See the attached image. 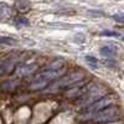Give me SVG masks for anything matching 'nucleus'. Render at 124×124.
Returning a JSON list of instances; mask_svg holds the SVG:
<instances>
[{"mask_svg":"<svg viewBox=\"0 0 124 124\" xmlns=\"http://www.w3.org/2000/svg\"><path fill=\"white\" fill-rule=\"evenodd\" d=\"M83 78V73L82 72H73L71 75H67L65 76L63 78H61L60 81H57L56 83H54L51 87H48L45 92L46 93H55V92H58L63 88H67V87H71V86H75L76 83Z\"/></svg>","mask_w":124,"mask_h":124,"instance_id":"f257e3e1","label":"nucleus"},{"mask_svg":"<svg viewBox=\"0 0 124 124\" xmlns=\"http://www.w3.org/2000/svg\"><path fill=\"white\" fill-rule=\"evenodd\" d=\"M120 118H122L120 109L116 106H112L98 112L93 117V120L97 123H108V122H118Z\"/></svg>","mask_w":124,"mask_h":124,"instance_id":"f03ea898","label":"nucleus"},{"mask_svg":"<svg viewBox=\"0 0 124 124\" xmlns=\"http://www.w3.org/2000/svg\"><path fill=\"white\" fill-rule=\"evenodd\" d=\"M107 93V89L103 88L98 85H92L91 88L87 91V93L85 94L83 99H82V107H89L91 104H93L94 102H97L98 99L103 98V96H104Z\"/></svg>","mask_w":124,"mask_h":124,"instance_id":"7ed1b4c3","label":"nucleus"},{"mask_svg":"<svg viewBox=\"0 0 124 124\" xmlns=\"http://www.w3.org/2000/svg\"><path fill=\"white\" fill-rule=\"evenodd\" d=\"M113 103V98L112 97H103L101 99H98L97 102H94L93 104H91L87 109V117L82 118V119H86V118H93L98 112H101L102 109H104L107 107H109L110 104Z\"/></svg>","mask_w":124,"mask_h":124,"instance_id":"20e7f679","label":"nucleus"},{"mask_svg":"<svg viewBox=\"0 0 124 124\" xmlns=\"http://www.w3.org/2000/svg\"><path fill=\"white\" fill-rule=\"evenodd\" d=\"M34 70H36V66L35 65H23V66L19 67L17 75L19 76H27L30 73H32Z\"/></svg>","mask_w":124,"mask_h":124,"instance_id":"39448f33","label":"nucleus"},{"mask_svg":"<svg viewBox=\"0 0 124 124\" xmlns=\"http://www.w3.org/2000/svg\"><path fill=\"white\" fill-rule=\"evenodd\" d=\"M99 52H101V55L103 56V57H114L116 56V50L114 48H113V47H110V46H104V47H102L101 48V51H99Z\"/></svg>","mask_w":124,"mask_h":124,"instance_id":"423d86ee","label":"nucleus"},{"mask_svg":"<svg viewBox=\"0 0 124 124\" xmlns=\"http://www.w3.org/2000/svg\"><path fill=\"white\" fill-rule=\"evenodd\" d=\"M15 8L19 10V11L25 13L26 10L30 9V3L27 1V0H16L15 1Z\"/></svg>","mask_w":124,"mask_h":124,"instance_id":"0eeeda50","label":"nucleus"},{"mask_svg":"<svg viewBox=\"0 0 124 124\" xmlns=\"http://www.w3.org/2000/svg\"><path fill=\"white\" fill-rule=\"evenodd\" d=\"M10 15V8L5 3H0V19H5Z\"/></svg>","mask_w":124,"mask_h":124,"instance_id":"6e6552de","label":"nucleus"},{"mask_svg":"<svg viewBox=\"0 0 124 124\" xmlns=\"http://www.w3.org/2000/svg\"><path fill=\"white\" fill-rule=\"evenodd\" d=\"M63 63H65V61H63V60H57V61H54L52 63H51V65L47 67V70H48V71L61 70V68H62V66H63Z\"/></svg>","mask_w":124,"mask_h":124,"instance_id":"1a4fd4ad","label":"nucleus"},{"mask_svg":"<svg viewBox=\"0 0 124 124\" xmlns=\"http://www.w3.org/2000/svg\"><path fill=\"white\" fill-rule=\"evenodd\" d=\"M85 60H86V62L91 67H93V68H97L98 67V60L96 57H93V56H86Z\"/></svg>","mask_w":124,"mask_h":124,"instance_id":"9d476101","label":"nucleus"},{"mask_svg":"<svg viewBox=\"0 0 124 124\" xmlns=\"http://www.w3.org/2000/svg\"><path fill=\"white\" fill-rule=\"evenodd\" d=\"M112 19L114 20V21L124 25V13H117L114 15H112Z\"/></svg>","mask_w":124,"mask_h":124,"instance_id":"9b49d317","label":"nucleus"},{"mask_svg":"<svg viewBox=\"0 0 124 124\" xmlns=\"http://www.w3.org/2000/svg\"><path fill=\"white\" fill-rule=\"evenodd\" d=\"M15 24L17 26H29L30 25V23L27 21V19H25V17H16L15 19Z\"/></svg>","mask_w":124,"mask_h":124,"instance_id":"f8f14e48","label":"nucleus"},{"mask_svg":"<svg viewBox=\"0 0 124 124\" xmlns=\"http://www.w3.org/2000/svg\"><path fill=\"white\" fill-rule=\"evenodd\" d=\"M13 41L14 40L10 37H0V44H11Z\"/></svg>","mask_w":124,"mask_h":124,"instance_id":"ddd939ff","label":"nucleus"},{"mask_svg":"<svg viewBox=\"0 0 124 124\" xmlns=\"http://www.w3.org/2000/svg\"><path fill=\"white\" fill-rule=\"evenodd\" d=\"M102 35H104V36H118L117 32H110V31H103Z\"/></svg>","mask_w":124,"mask_h":124,"instance_id":"4468645a","label":"nucleus"},{"mask_svg":"<svg viewBox=\"0 0 124 124\" xmlns=\"http://www.w3.org/2000/svg\"><path fill=\"white\" fill-rule=\"evenodd\" d=\"M122 41H124V36H123V37H122Z\"/></svg>","mask_w":124,"mask_h":124,"instance_id":"2eb2a0df","label":"nucleus"}]
</instances>
